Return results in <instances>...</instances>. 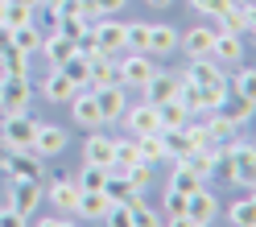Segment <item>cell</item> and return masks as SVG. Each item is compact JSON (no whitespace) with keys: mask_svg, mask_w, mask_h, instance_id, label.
<instances>
[{"mask_svg":"<svg viewBox=\"0 0 256 227\" xmlns=\"http://www.w3.org/2000/svg\"><path fill=\"white\" fill-rule=\"evenodd\" d=\"M29 95H34L29 74H4L0 78V116H17V112H25Z\"/></svg>","mask_w":256,"mask_h":227,"instance_id":"1","label":"cell"},{"mask_svg":"<svg viewBox=\"0 0 256 227\" xmlns=\"http://www.w3.org/2000/svg\"><path fill=\"white\" fill-rule=\"evenodd\" d=\"M42 182L38 178H8V206L12 210H21L25 219H34L38 215V206H42Z\"/></svg>","mask_w":256,"mask_h":227,"instance_id":"2","label":"cell"},{"mask_svg":"<svg viewBox=\"0 0 256 227\" xmlns=\"http://www.w3.org/2000/svg\"><path fill=\"white\" fill-rule=\"evenodd\" d=\"M228 149H232V182L252 190V182H256V149H252V140L248 144L244 140H228Z\"/></svg>","mask_w":256,"mask_h":227,"instance_id":"3","label":"cell"},{"mask_svg":"<svg viewBox=\"0 0 256 227\" xmlns=\"http://www.w3.org/2000/svg\"><path fill=\"white\" fill-rule=\"evenodd\" d=\"M34 132H38V120L29 116V112H17V116H4L0 144H8V149H29V144H34Z\"/></svg>","mask_w":256,"mask_h":227,"instance_id":"4","label":"cell"},{"mask_svg":"<svg viewBox=\"0 0 256 227\" xmlns=\"http://www.w3.org/2000/svg\"><path fill=\"white\" fill-rule=\"evenodd\" d=\"M215 29H223V34H240V38H252V29H256L252 0H236L228 12H219V17H215Z\"/></svg>","mask_w":256,"mask_h":227,"instance_id":"5","label":"cell"},{"mask_svg":"<svg viewBox=\"0 0 256 227\" xmlns=\"http://www.w3.org/2000/svg\"><path fill=\"white\" fill-rule=\"evenodd\" d=\"M215 210H219V202H215V194L206 190V186H198L194 194H186V223H190V227L215 223Z\"/></svg>","mask_w":256,"mask_h":227,"instance_id":"6","label":"cell"},{"mask_svg":"<svg viewBox=\"0 0 256 227\" xmlns=\"http://www.w3.org/2000/svg\"><path fill=\"white\" fill-rule=\"evenodd\" d=\"M124 124H128V132L132 136H145V132H162V116H157V104H136V108H124V116H120Z\"/></svg>","mask_w":256,"mask_h":227,"instance_id":"7","label":"cell"},{"mask_svg":"<svg viewBox=\"0 0 256 227\" xmlns=\"http://www.w3.org/2000/svg\"><path fill=\"white\" fill-rule=\"evenodd\" d=\"M91 95H95V104H100L104 124L124 116V108H128V100H124V83H104V87H91Z\"/></svg>","mask_w":256,"mask_h":227,"instance_id":"8","label":"cell"},{"mask_svg":"<svg viewBox=\"0 0 256 227\" xmlns=\"http://www.w3.org/2000/svg\"><path fill=\"white\" fill-rule=\"evenodd\" d=\"M116 66H120V83H124V87H145V83H149V74L157 70V66H153V58H149V54H140V50H132L124 62H116Z\"/></svg>","mask_w":256,"mask_h":227,"instance_id":"9","label":"cell"},{"mask_svg":"<svg viewBox=\"0 0 256 227\" xmlns=\"http://www.w3.org/2000/svg\"><path fill=\"white\" fill-rule=\"evenodd\" d=\"M83 161L87 166H100V170H112V161H116V136H104L91 128V136L83 144Z\"/></svg>","mask_w":256,"mask_h":227,"instance_id":"10","label":"cell"},{"mask_svg":"<svg viewBox=\"0 0 256 227\" xmlns=\"http://www.w3.org/2000/svg\"><path fill=\"white\" fill-rule=\"evenodd\" d=\"M42 166H46V157H38L34 149H8L4 174L8 178H38V182H42Z\"/></svg>","mask_w":256,"mask_h":227,"instance_id":"11","label":"cell"},{"mask_svg":"<svg viewBox=\"0 0 256 227\" xmlns=\"http://www.w3.org/2000/svg\"><path fill=\"white\" fill-rule=\"evenodd\" d=\"M91 38H95V46H100V54H112V58H116V54L124 50V25H120L116 17H104L100 25H91Z\"/></svg>","mask_w":256,"mask_h":227,"instance_id":"12","label":"cell"},{"mask_svg":"<svg viewBox=\"0 0 256 227\" xmlns=\"http://www.w3.org/2000/svg\"><path fill=\"white\" fill-rule=\"evenodd\" d=\"M108 210H112V198L104 190H78V206H74V215L78 219H87V223H104L108 219Z\"/></svg>","mask_w":256,"mask_h":227,"instance_id":"13","label":"cell"},{"mask_svg":"<svg viewBox=\"0 0 256 227\" xmlns=\"http://www.w3.org/2000/svg\"><path fill=\"white\" fill-rule=\"evenodd\" d=\"M70 116H74L78 128H100V124H104L100 104H95V95H91L87 87H78V91H74V100H70Z\"/></svg>","mask_w":256,"mask_h":227,"instance_id":"14","label":"cell"},{"mask_svg":"<svg viewBox=\"0 0 256 227\" xmlns=\"http://www.w3.org/2000/svg\"><path fill=\"white\" fill-rule=\"evenodd\" d=\"M178 46H182L190 58H211V50H215V25L186 29V38H178Z\"/></svg>","mask_w":256,"mask_h":227,"instance_id":"15","label":"cell"},{"mask_svg":"<svg viewBox=\"0 0 256 227\" xmlns=\"http://www.w3.org/2000/svg\"><path fill=\"white\" fill-rule=\"evenodd\" d=\"M140 91H145V100H149V104L178 100V74H174V70H153V74H149V83L140 87Z\"/></svg>","mask_w":256,"mask_h":227,"instance_id":"16","label":"cell"},{"mask_svg":"<svg viewBox=\"0 0 256 227\" xmlns=\"http://www.w3.org/2000/svg\"><path fill=\"white\" fill-rule=\"evenodd\" d=\"M50 206H58L62 215H74V206H78V186H74L70 174H58L54 182H50Z\"/></svg>","mask_w":256,"mask_h":227,"instance_id":"17","label":"cell"},{"mask_svg":"<svg viewBox=\"0 0 256 227\" xmlns=\"http://www.w3.org/2000/svg\"><path fill=\"white\" fill-rule=\"evenodd\" d=\"M178 50V29L174 25H149V42H145V54L149 58H166Z\"/></svg>","mask_w":256,"mask_h":227,"instance_id":"18","label":"cell"},{"mask_svg":"<svg viewBox=\"0 0 256 227\" xmlns=\"http://www.w3.org/2000/svg\"><path fill=\"white\" fill-rule=\"evenodd\" d=\"M38 157H54V153H62L66 149V132L62 128H54V124H38V132H34V144H29Z\"/></svg>","mask_w":256,"mask_h":227,"instance_id":"19","label":"cell"},{"mask_svg":"<svg viewBox=\"0 0 256 227\" xmlns=\"http://www.w3.org/2000/svg\"><path fill=\"white\" fill-rule=\"evenodd\" d=\"M74 91H78V87L70 83V78L62 74L58 66H50V74H46V83H42V95H46V100H50V104H70Z\"/></svg>","mask_w":256,"mask_h":227,"instance_id":"20","label":"cell"},{"mask_svg":"<svg viewBox=\"0 0 256 227\" xmlns=\"http://www.w3.org/2000/svg\"><path fill=\"white\" fill-rule=\"evenodd\" d=\"M215 149H219V144H202V149H190V153L182 157V166H186L190 174H198L202 182H206V178H215Z\"/></svg>","mask_w":256,"mask_h":227,"instance_id":"21","label":"cell"},{"mask_svg":"<svg viewBox=\"0 0 256 227\" xmlns=\"http://www.w3.org/2000/svg\"><path fill=\"white\" fill-rule=\"evenodd\" d=\"M211 58H215V62H240V58H244V38L215 29V50H211Z\"/></svg>","mask_w":256,"mask_h":227,"instance_id":"22","label":"cell"},{"mask_svg":"<svg viewBox=\"0 0 256 227\" xmlns=\"http://www.w3.org/2000/svg\"><path fill=\"white\" fill-rule=\"evenodd\" d=\"M8 42L17 46V50H25V54H38L42 42H46V34H42L34 21H25V25H17V29H8Z\"/></svg>","mask_w":256,"mask_h":227,"instance_id":"23","label":"cell"},{"mask_svg":"<svg viewBox=\"0 0 256 227\" xmlns=\"http://www.w3.org/2000/svg\"><path fill=\"white\" fill-rule=\"evenodd\" d=\"M104 194H108L112 202H128V198H132V194H140V190L128 182L124 170H108V178H104Z\"/></svg>","mask_w":256,"mask_h":227,"instance_id":"24","label":"cell"},{"mask_svg":"<svg viewBox=\"0 0 256 227\" xmlns=\"http://www.w3.org/2000/svg\"><path fill=\"white\" fill-rule=\"evenodd\" d=\"M186 78H190V83H198V87H206V83H219V78H228V74L219 70V62H215V58H190Z\"/></svg>","mask_w":256,"mask_h":227,"instance_id":"25","label":"cell"},{"mask_svg":"<svg viewBox=\"0 0 256 227\" xmlns=\"http://www.w3.org/2000/svg\"><path fill=\"white\" fill-rule=\"evenodd\" d=\"M162 149H166V157L170 161H182L194 144H190V136H186V128H162Z\"/></svg>","mask_w":256,"mask_h":227,"instance_id":"26","label":"cell"},{"mask_svg":"<svg viewBox=\"0 0 256 227\" xmlns=\"http://www.w3.org/2000/svg\"><path fill=\"white\" fill-rule=\"evenodd\" d=\"M215 112H223L232 124H244V120H252V112H256V100H244V95H232V100H223Z\"/></svg>","mask_w":256,"mask_h":227,"instance_id":"27","label":"cell"},{"mask_svg":"<svg viewBox=\"0 0 256 227\" xmlns=\"http://www.w3.org/2000/svg\"><path fill=\"white\" fill-rule=\"evenodd\" d=\"M128 223H132V227H157V223H162V215L149 210L140 194H132V198H128Z\"/></svg>","mask_w":256,"mask_h":227,"instance_id":"28","label":"cell"},{"mask_svg":"<svg viewBox=\"0 0 256 227\" xmlns=\"http://www.w3.org/2000/svg\"><path fill=\"white\" fill-rule=\"evenodd\" d=\"M136 153L145 166H157V161H166V149H162V132H145L136 136Z\"/></svg>","mask_w":256,"mask_h":227,"instance_id":"29","label":"cell"},{"mask_svg":"<svg viewBox=\"0 0 256 227\" xmlns=\"http://www.w3.org/2000/svg\"><path fill=\"white\" fill-rule=\"evenodd\" d=\"M157 116H162V128H186V124H190V112H186L178 100L157 104Z\"/></svg>","mask_w":256,"mask_h":227,"instance_id":"30","label":"cell"},{"mask_svg":"<svg viewBox=\"0 0 256 227\" xmlns=\"http://www.w3.org/2000/svg\"><path fill=\"white\" fill-rule=\"evenodd\" d=\"M202 186V178L198 174H190L182 161H174V174H170V190H178V194H194Z\"/></svg>","mask_w":256,"mask_h":227,"instance_id":"31","label":"cell"},{"mask_svg":"<svg viewBox=\"0 0 256 227\" xmlns=\"http://www.w3.org/2000/svg\"><path fill=\"white\" fill-rule=\"evenodd\" d=\"M223 100H228V78H219V83H206V87H198V112H215Z\"/></svg>","mask_w":256,"mask_h":227,"instance_id":"32","label":"cell"},{"mask_svg":"<svg viewBox=\"0 0 256 227\" xmlns=\"http://www.w3.org/2000/svg\"><path fill=\"white\" fill-rule=\"evenodd\" d=\"M0 66H4V74H29V54L8 42L4 50H0Z\"/></svg>","mask_w":256,"mask_h":227,"instance_id":"33","label":"cell"},{"mask_svg":"<svg viewBox=\"0 0 256 227\" xmlns=\"http://www.w3.org/2000/svg\"><path fill=\"white\" fill-rule=\"evenodd\" d=\"M228 219H232L236 227H252V223H256V202H252V190L244 194V198H236V202H232Z\"/></svg>","mask_w":256,"mask_h":227,"instance_id":"34","label":"cell"},{"mask_svg":"<svg viewBox=\"0 0 256 227\" xmlns=\"http://www.w3.org/2000/svg\"><path fill=\"white\" fill-rule=\"evenodd\" d=\"M206 132H211V140H236V124L223 116V112H206Z\"/></svg>","mask_w":256,"mask_h":227,"instance_id":"35","label":"cell"},{"mask_svg":"<svg viewBox=\"0 0 256 227\" xmlns=\"http://www.w3.org/2000/svg\"><path fill=\"white\" fill-rule=\"evenodd\" d=\"M162 223H174V227L186 223V194H178V190L166 194V215H162Z\"/></svg>","mask_w":256,"mask_h":227,"instance_id":"36","label":"cell"},{"mask_svg":"<svg viewBox=\"0 0 256 227\" xmlns=\"http://www.w3.org/2000/svg\"><path fill=\"white\" fill-rule=\"evenodd\" d=\"M140 161V153H136V136L132 140H116V161H112V170H132Z\"/></svg>","mask_w":256,"mask_h":227,"instance_id":"37","label":"cell"},{"mask_svg":"<svg viewBox=\"0 0 256 227\" xmlns=\"http://www.w3.org/2000/svg\"><path fill=\"white\" fill-rule=\"evenodd\" d=\"M145 42H149V25L145 21L124 25V50H140V54H145Z\"/></svg>","mask_w":256,"mask_h":227,"instance_id":"38","label":"cell"},{"mask_svg":"<svg viewBox=\"0 0 256 227\" xmlns=\"http://www.w3.org/2000/svg\"><path fill=\"white\" fill-rule=\"evenodd\" d=\"M232 87H236V95H244V100H256V70L252 66H240L232 74Z\"/></svg>","mask_w":256,"mask_h":227,"instance_id":"39","label":"cell"},{"mask_svg":"<svg viewBox=\"0 0 256 227\" xmlns=\"http://www.w3.org/2000/svg\"><path fill=\"white\" fill-rule=\"evenodd\" d=\"M62 74H66L70 78V83L74 87H87V58H78V54H70L66 62H62V66H58Z\"/></svg>","mask_w":256,"mask_h":227,"instance_id":"40","label":"cell"},{"mask_svg":"<svg viewBox=\"0 0 256 227\" xmlns=\"http://www.w3.org/2000/svg\"><path fill=\"white\" fill-rule=\"evenodd\" d=\"M104 178H108V170H100V166H87L83 161V178H78V190H104Z\"/></svg>","mask_w":256,"mask_h":227,"instance_id":"41","label":"cell"},{"mask_svg":"<svg viewBox=\"0 0 256 227\" xmlns=\"http://www.w3.org/2000/svg\"><path fill=\"white\" fill-rule=\"evenodd\" d=\"M25 21H34V8H29V4H17V0H8V8H4V25H8V29H17V25H25Z\"/></svg>","mask_w":256,"mask_h":227,"instance_id":"42","label":"cell"},{"mask_svg":"<svg viewBox=\"0 0 256 227\" xmlns=\"http://www.w3.org/2000/svg\"><path fill=\"white\" fill-rule=\"evenodd\" d=\"M58 17H62V12H58ZM87 29H91V25H87V17H62V21H58V34H66L70 42H74V38H83Z\"/></svg>","mask_w":256,"mask_h":227,"instance_id":"43","label":"cell"},{"mask_svg":"<svg viewBox=\"0 0 256 227\" xmlns=\"http://www.w3.org/2000/svg\"><path fill=\"white\" fill-rule=\"evenodd\" d=\"M236 0H190V8L194 12H206V17H219V12H228Z\"/></svg>","mask_w":256,"mask_h":227,"instance_id":"44","label":"cell"},{"mask_svg":"<svg viewBox=\"0 0 256 227\" xmlns=\"http://www.w3.org/2000/svg\"><path fill=\"white\" fill-rule=\"evenodd\" d=\"M124 174H128V182H132L136 190H145V186H149V178H153V166L136 161V166H132V170H124Z\"/></svg>","mask_w":256,"mask_h":227,"instance_id":"45","label":"cell"},{"mask_svg":"<svg viewBox=\"0 0 256 227\" xmlns=\"http://www.w3.org/2000/svg\"><path fill=\"white\" fill-rule=\"evenodd\" d=\"M128 0H91V17H116Z\"/></svg>","mask_w":256,"mask_h":227,"instance_id":"46","label":"cell"},{"mask_svg":"<svg viewBox=\"0 0 256 227\" xmlns=\"http://www.w3.org/2000/svg\"><path fill=\"white\" fill-rule=\"evenodd\" d=\"M186 136H190V144H194V149H202V144H215L211 132H206V124H194V120L186 124Z\"/></svg>","mask_w":256,"mask_h":227,"instance_id":"47","label":"cell"},{"mask_svg":"<svg viewBox=\"0 0 256 227\" xmlns=\"http://www.w3.org/2000/svg\"><path fill=\"white\" fill-rule=\"evenodd\" d=\"M21 223H29L21 210H12V206H4V210H0V227H21Z\"/></svg>","mask_w":256,"mask_h":227,"instance_id":"48","label":"cell"},{"mask_svg":"<svg viewBox=\"0 0 256 227\" xmlns=\"http://www.w3.org/2000/svg\"><path fill=\"white\" fill-rule=\"evenodd\" d=\"M4 161H8V144H0V174H4Z\"/></svg>","mask_w":256,"mask_h":227,"instance_id":"49","label":"cell"},{"mask_svg":"<svg viewBox=\"0 0 256 227\" xmlns=\"http://www.w3.org/2000/svg\"><path fill=\"white\" fill-rule=\"evenodd\" d=\"M8 46V25H0V50Z\"/></svg>","mask_w":256,"mask_h":227,"instance_id":"50","label":"cell"},{"mask_svg":"<svg viewBox=\"0 0 256 227\" xmlns=\"http://www.w3.org/2000/svg\"><path fill=\"white\" fill-rule=\"evenodd\" d=\"M4 8H8V0H0V25H4Z\"/></svg>","mask_w":256,"mask_h":227,"instance_id":"51","label":"cell"},{"mask_svg":"<svg viewBox=\"0 0 256 227\" xmlns=\"http://www.w3.org/2000/svg\"><path fill=\"white\" fill-rule=\"evenodd\" d=\"M17 4H29V8H38V4H42V0H17Z\"/></svg>","mask_w":256,"mask_h":227,"instance_id":"52","label":"cell"},{"mask_svg":"<svg viewBox=\"0 0 256 227\" xmlns=\"http://www.w3.org/2000/svg\"><path fill=\"white\" fill-rule=\"evenodd\" d=\"M149 4H157V8H166V4H170V0H149Z\"/></svg>","mask_w":256,"mask_h":227,"instance_id":"53","label":"cell"}]
</instances>
